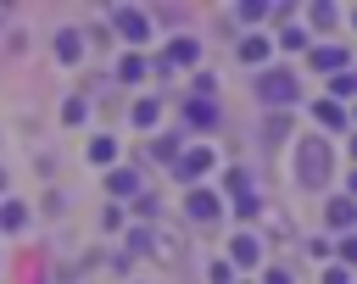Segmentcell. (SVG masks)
<instances>
[{"label":"cell","instance_id":"6da1fadb","mask_svg":"<svg viewBox=\"0 0 357 284\" xmlns=\"http://www.w3.org/2000/svg\"><path fill=\"white\" fill-rule=\"evenodd\" d=\"M290 161H296V184L301 189H329V178H335V139L329 134H301L290 145Z\"/></svg>","mask_w":357,"mask_h":284},{"label":"cell","instance_id":"7a4b0ae2","mask_svg":"<svg viewBox=\"0 0 357 284\" xmlns=\"http://www.w3.org/2000/svg\"><path fill=\"white\" fill-rule=\"evenodd\" d=\"M134 256H162V262H178V256H184V239H178V228L139 223V228L128 234V262H134Z\"/></svg>","mask_w":357,"mask_h":284},{"label":"cell","instance_id":"3957f363","mask_svg":"<svg viewBox=\"0 0 357 284\" xmlns=\"http://www.w3.org/2000/svg\"><path fill=\"white\" fill-rule=\"evenodd\" d=\"M251 89H257V100H262V106H273V111H290V106L301 100V78H296L290 67H262Z\"/></svg>","mask_w":357,"mask_h":284},{"label":"cell","instance_id":"277c9868","mask_svg":"<svg viewBox=\"0 0 357 284\" xmlns=\"http://www.w3.org/2000/svg\"><path fill=\"white\" fill-rule=\"evenodd\" d=\"M212 167H218V150H212V145L201 139V145H184V150H178V161H173L167 173H173V178H178L184 189H195V184H201V178H206Z\"/></svg>","mask_w":357,"mask_h":284},{"label":"cell","instance_id":"5b68a950","mask_svg":"<svg viewBox=\"0 0 357 284\" xmlns=\"http://www.w3.org/2000/svg\"><path fill=\"white\" fill-rule=\"evenodd\" d=\"M106 28H112L123 45H151V33H156L139 6H112V11H106Z\"/></svg>","mask_w":357,"mask_h":284},{"label":"cell","instance_id":"8992f818","mask_svg":"<svg viewBox=\"0 0 357 284\" xmlns=\"http://www.w3.org/2000/svg\"><path fill=\"white\" fill-rule=\"evenodd\" d=\"M184 217H190L195 228L218 223V217H223V195H218V189H206V184H195V189L184 195Z\"/></svg>","mask_w":357,"mask_h":284},{"label":"cell","instance_id":"52a82bcc","mask_svg":"<svg viewBox=\"0 0 357 284\" xmlns=\"http://www.w3.org/2000/svg\"><path fill=\"white\" fill-rule=\"evenodd\" d=\"M324 228H329V234H335V239H340V234H351V228H357V200H351V195H346V189H340V195H329V200H324Z\"/></svg>","mask_w":357,"mask_h":284},{"label":"cell","instance_id":"ba28073f","mask_svg":"<svg viewBox=\"0 0 357 284\" xmlns=\"http://www.w3.org/2000/svg\"><path fill=\"white\" fill-rule=\"evenodd\" d=\"M312 123H318V134H346V128H351V106L318 95V100H312Z\"/></svg>","mask_w":357,"mask_h":284},{"label":"cell","instance_id":"9c48e42d","mask_svg":"<svg viewBox=\"0 0 357 284\" xmlns=\"http://www.w3.org/2000/svg\"><path fill=\"white\" fill-rule=\"evenodd\" d=\"M223 262H229L234 273H240V267H257V262H262V239H257L251 228H234V234H229V256H223Z\"/></svg>","mask_w":357,"mask_h":284},{"label":"cell","instance_id":"30bf717a","mask_svg":"<svg viewBox=\"0 0 357 284\" xmlns=\"http://www.w3.org/2000/svg\"><path fill=\"white\" fill-rule=\"evenodd\" d=\"M307 67L324 72V78H335V72L351 67V50H346V45H312V50H307Z\"/></svg>","mask_w":357,"mask_h":284},{"label":"cell","instance_id":"8fae6325","mask_svg":"<svg viewBox=\"0 0 357 284\" xmlns=\"http://www.w3.org/2000/svg\"><path fill=\"white\" fill-rule=\"evenodd\" d=\"M184 128H195V134H212V128H218V100H206V95H190V100H184Z\"/></svg>","mask_w":357,"mask_h":284},{"label":"cell","instance_id":"7c38bea8","mask_svg":"<svg viewBox=\"0 0 357 284\" xmlns=\"http://www.w3.org/2000/svg\"><path fill=\"white\" fill-rule=\"evenodd\" d=\"M139 189H145L139 167H112V173H106V200H134Z\"/></svg>","mask_w":357,"mask_h":284},{"label":"cell","instance_id":"4fadbf2b","mask_svg":"<svg viewBox=\"0 0 357 284\" xmlns=\"http://www.w3.org/2000/svg\"><path fill=\"white\" fill-rule=\"evenodd\" d=\"M273 50H284V56H307V50H312V33H307L301 22H284V28L273 33Z\"/></svg>","mask_w":357,"mask_h":284},{"label":"cell","instance_id":"5bb4252c","mask_svg":"<svg viewBox=\"0 0 357 284\" xmlns=\"http://www.w3.org/2000/svg\"><path fill=\"white\" fill-rule=\"evenodd\" d=\"M50 50H56V61H61V67H78V61H84V28H61Z\"/></svg>","mask_w":357,"mask_h":284},{"label":"cell","instance_id":"9a60e30c","mask_svg":"<svg viewBox=\"0 0 357 284\" xmlns=\"http://www.w3.org/2000/svg\"><path fill=\"white\" fill-rule=\"evenodd\" d=\"M234 56H240L245 67H257V72H262V67H268V56H273V39H262V33H245V39L234 45Z\"/></svg>","mask_w":357,"mask_h":284},{"label":"cell","instance_id":"2e32d148","mask_svg":"<svg viewBox=\"0 0 357 284\" xmlns=\"http://www.w3.org/2000/svg\"><path fill=\"white\" fill-rule=\"evenodd\" d=\"M128 123L145 128V134H156V123H162V95H139V100L128 106Z\"/></svg>","mask_w":357,"mask_h":284},{"label":"cell","instance_id":"e0dca14e","mask_svg":"<svg viewBox=\"0 0 357 284\" xmlns=\"http://www.w3.org/2000/svg\"><path fill=\"white\" fill-rule=\"evenodd\" d=\"M162 56H167L173 67H201V39H195V33H178V39H173Z\"/></svg>","mask_w":357,"mask_h":284},{"label":"cell","instance_id":"ac0fdd59","mask_svg":"<svg viewBox=\"0 0 357 284\" xmlns=\"http://www.w3.org/2000/svg\"><path fill=\"white\" fill-rule=\"evenodd\" d=\"M112 72H117V84H145V78H151V61H145L139 50H123Z\"/></svg>","mask_w":357,"mask_h":284},{"label":"cell","instance_id":"d6986e66","mask_svg":"<svg viewBox=\"0 0 357 284\" xmlns=\"http://www.w3.org/2000/svg\"><path fill=\"white\" fill-rule=\"evenodd\" d=\"M84 156H89V167H106V173H112V167H117V156H123V145H117L112 134H95Z\"/></svg>","mask_w":357,"mask_h":284},{"label":"cell","instance_id":"ffe728a7","mask_svg":"<svg viewBox=\"0 0 357 284\" xmlns=\"http://www.w3.org/2000/svg\"><path fill=\"white\" fill-rule=\"evenodd\" d=\"M178 150H184V134H151V161L173 167V161H178Z\"/></svg>","mask_w":357,"mask_h":284},{"label":"cell","instance_id":"44dd1931","mask_svg":"<svg viewBox=\"0 0 357 284\" xmlns=\"http://www.w3.org/2000/svg\"><path fill=\"white\" fill-rule=\"evenodd\" d=\"M307 22H312L307 33H329V28L340 22V6H329V0H318V6H307Z\"/></svg>","mask_w":357,"mask_h":284},{"label":"cell","instance_id":"7402d4cb","mask_svg":"<svg viewBox=\"0 0 357 284\" xmlns=\"http://www.w3.org/2000/svg\"><path fill=\"white\" fill-rule=\"evenodd\" d=\"M0 228H11V234H17V228H28V200L6 195V200H0Z\"/></svg>","mask_w":357,"mask_h":284},{"label":"cell","instance_id":"603a6c76","mask_svg":"<svg viewBox=\"0 0 357 284\" xmlns=\"http://www.w3.org/2000/svg\"><path fill=\"white\" fill-rule=\"evenodd\" d=\"M329 100H340V106H346V100H357V67H346V72H335V78H329Z\"/></svg>","mask_w":357,"mask_h":284},{"label":"cell","instance_id":"cb8c5ba5","mask_svg":"<svg viewBox=\"0 0 357 284\" xmlns=\"http://www.w3.org/2000/svg\"><path fill=\"white\" fill-rule=\"evenodd\" d=\"M229 212H234V217H240V228H245V223H257V217H262V195L251 189V195H240V200H229Z\"/></svg>","mask_w":357,"mask_h":284},{"label":"cell","instance_id":"d4e9b609","mask_svg":"<svg viewBox=\"0 0 357 284\" xmlns=\"http://www.w3.org/2000/svg\"><path fill=\"white\" fill-rule=\"evenodd\" d=\"M134 217H139V223H156V217H162V200H156V189H139V195H134Z\"/></svg>","mask_w":357,"mask_h":284},{"label":"cell","instance_id":"484cf974","mask_svg":"<svg viewBox=\"0 0 357 284\" xmlns=\"http://www.w3.org/2000/svg\"><path fill=\"white\" fill-rule=\"evenodd\" d=\"M84 117H89V100H84V95H67V100H61V123H67V128H78Z\"/></svg>","mask_w":357,"mask_h":284},{"label":"cell","instance_id":"4316f807","mask_svg":"<svg viewBox=\"0 0 357 284\" xmlns=\"http://www.w3.org/2000/svg\"><path fill=\"white\" fill-rule=\"evenodd\" d=\"M223 189H229V200H240V195H251L257 184L245 178V167H229V173H223Z\"/></svg>","mask_w":357,"mask_h":284},{"label":"cell","instance_id":"83f0119b","mask_svg":"<svg viewBox=\"0 0 357 284\" xmlns=\"http://www.w3.org/2000/svg\"><path fill=\"white\" fill-rule=\"evenodd\" d=\"M234 17H240V22H262V17H273V6H268V0H240Z\"/></svg>","mask_w":357,"mask_h":284},{"label":"cell","instance_id":"f1b7e54d","mask_svg":"<svg viewBox=\"0 0 357 284\" xmlns=\"http://www.w3.org/2000/svg\"><path fill=\"white\" fill-rule=\"evenodd\" d=\"M284 123H290L284 111H273V117H262V139H268V145H279V139H284Z\"/></svg>","mask_w":357,"mask_h":284},{"label":"cell","instance_id":"f546056e","mask_svg":"<svg viewBox=\"0 0 357 284\" xmlns=\"http://www.w3.org/2000/svg\"><path fill=\"white\" fill-rule=\"evenodd\" d=\"M335 256H340V267H357V234H340L335 239Z\"/></svg>","mask_w":357,"mask_h":284},{"label":"cell","instance_id":"4dcf8cb0","mask_svg":"<svg viewBox=\"0 0 357 284\" xmlns=\"http://www.w3.org/2000/svg\"><path fill=\"white\" fill-rule=\"evenodd\" d=\"M100 228H106V234H117V228H123V206H117V200L100 212Z\"/></svg>","mask_w":357,"mask_h":284},{"label":"cell","instance_id":"1f68e13d","mask_svg":"<svg viewBox=\"0 0 357 284\" xmlns=\"http://www.w3.org/2000/svg\"><path fill=\"white\" fill-rule=\"evenodd\" d=\"M262 284H296V273H290V267H284V262H273V267H268V273H262Z\"/></svg>","mask_w":357,"mask_h":284},{"label":"cell","instance_id":"d6a6232c","mask_svg":"<svg viewBox=\"0 0 357 284\" xmlns=\"http://www.w3.org/2000/svg\"><path fill=\"white\" fill-rule=\"evenodd\" d=\"M206 278H212V284H234V267H229V262H212Z\"/></svg>","mask_w":357,"mask_h":284},{"label":"cell","instance_id":"836d02e7","mask_svg":"<svg viewBox=\"0 0 357 284\" xmlns=\"http://www.w3.org/2000/svg\"><path fill=\"white\" fill-rule=\"evenodd\" d=\"M212 89H218V78L201 67V72H195V95H206V100H212Z\"/></svg>","mask_w":357,"mask_h":284},{"label":"cell","instance_id":"e575fe53","mask_svg":"<svg viewBox=\"0 0 357 284\" xmlns=\"http://www.w3.org/2000/svg\"><path fill=\"white\" fill-rule=\"evenodd\" d=\"M324 284H351V267H340V262H335V267H324Z\"/></svg>","mask_w":357,"mask_h":284},{"label":"cell","instance_id":"d590c367","mask_svg":"<svg viewBox=\"0 0 357 284\" xmlns=\"http://www.w3.org/2000/svg\"><path fill=\"white\" fill-rule=\"evenodd\" d=\"M346 195H351V200H357V167H351V173H346Z\"/></svg>","mask_w":357,"mask_h":284},{"label":"cell","instance_id":"8d00e7d4","mask_svg":"<svg viewBox=\"0 0 357 284\" xmlns=\"http://www.w3.org/2000/svg\"><path fill=\"white\" fill-rule=\"evenodd\" d=\"M346 156H351V167H357V134H351V139H346Z\"/></svg>","mask_w":357,"mask_h":284},{"label":"cell","instance_id":"74e56055","mask_svg":"<svg viewBox=\"0 0 357 284\" xmlns=\"http://www.w3.org/2000/svg\"><path fill=\"white\" fill-rule=\"evenodd\" d=\"M6 189H11V173H6V167H0V195H6Z\"/></svg>","mask_w":357,"mask_h":284},{"label":"cell","instance_id":"f35d334b","mask_svg":"<svg viewBox=\"0 0 357 284\" xmlns=\"http://www.w3.org/2000/svg\"><path fill=\"white\" fill-rule=\"evenodd\" d=\"M351 28H357V6H351Z\"/></svg>","mask_w":357,"mask_h":284},{"label":"cell","instance_id":"ab89813d","mask_svg":"<svg viewBox=\"0 0 357 284\" xmlns=\"http://www.w3.org/2000/svg\"><path fill=\"white\" fill-rule=\"evenodd\" d=\"M351 128H357V106H351Z\"/></svg>","mask_w":357,"mask_h":284},{"label":"cell","instance_id":"60d3db41","mask_svg":"<svg viewBox=\"0 0 357 284\" xmlns=\"http://www.w3.org/2000/svg\"><path fill=\"white\" fill-rule=\"evenodd\" d=\"M234 284H251V278H234Z\"/></svg>","mask_w":357,"mask_h":284}]
</instances>
